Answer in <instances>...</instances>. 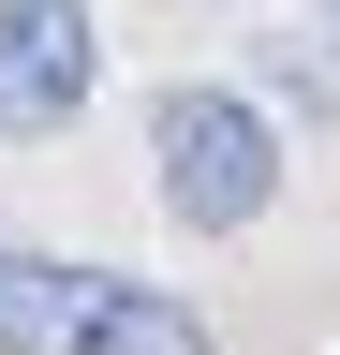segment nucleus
Instances as JSON below:
<instances>
[{
	"mask_svg": "<svg viewBox=\"0 0 340 355\" xmlns=\"http://www.w3.org/2000/svg\"><path fill=\"white\" fill-rule=\"evenodd\" d=\"M148 163H163V207L193 237H237L251 207L281 193V133L237 104V89H163L148 104Z\"/></svg>",
	"mask_w": 340,
	"mask_h": 355,
	"instance_id": "obj_1",
	"label": "nucleus"
},
{
	"mask_svg": "<svg viewBox=\"0 0 340 355\" xmlns=\"http://www.w3.org/2000/svg\"><path fill=\"white\" fill-rule=\"evenodd\" d=\"M104 44H89V0H0V133H45L89 104Z\"/></svg>",
	"mask_w": 340,
	"mask_h": 355,
	"instance_id": "obj_2",
	"label": "nucleus"
},
{
	"mask_svg": "<svg viewBox=\"0 0 340 355\" xmlns=\"http://www.w3.org/2000/svg\"><path fill=\"white\" fill-rule=\"evenodd\" d=\"M104 266H45V252H0V355H74L89 340Z\"/></svg>",
	"mask_w": 340,
	"mask_h": 355,
	"instance_id": "obj_3",
	"label": "nucleus"
},
{
	"mask_svg": "<svg viewBox=\"0 0 340 355\" xmlns=\"http://www.w3.org/2000/svg\"><path fill=\"white\" fill-rule=\"evenodd\" d=\"M74 355H207V311H193V296H163V282H104Z\"/></svg>",
	"mask_w": 340,
	"mask_h": 355,
	"instance_id": "obj_4",
	"label": "nucleus"
}]
</instances>
